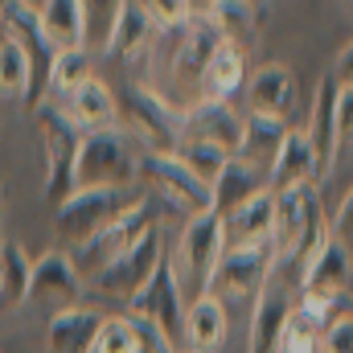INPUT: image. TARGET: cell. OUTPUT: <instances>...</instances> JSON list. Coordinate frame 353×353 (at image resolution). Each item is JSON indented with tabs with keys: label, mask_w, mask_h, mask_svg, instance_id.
I'll return each instance as SVG.
<instances>
[{
	"label": "cell",
	"mask_w": 353,
	"mask_h": 353,
	"mask_svg": "<svg viewBox=\"0 0 353 353\" xmlns=\"http://www.w3.org/2000/svg\"><path fill=\"white\" fill-rule=\"evenodd\" d=\"M329 239L333 234H329V218H325L316 185H296V189L275 193V239H271L275 243V263L304 271L325 251Z\"/></svg>",
	"instance_id": "1"
},
{
	"label": "cell",
	"mask_w": 353,
	"mask_h": 353,
	"mask_svg": "<svg viewBox=\"0 0 353 353\" xmlns=\"http://www.w3.org/2000/svg\"><path fill=\"white\" fill-rule=\"evenodd\" d=\"M140 152L132 148V136L123 128L90 132L79 144L74 161V189H136Z\"/></svg>",
	"instance_id": "2"
},
{
	"label": "cell",
	"mask_w": 353,
	"mask_h": 353,
	"mask_svg": "<svg viewBox=\"0 0 353 353\" xmlns=\"http://www.w3.org/2000/svg\"><path fill=\"white\" fill-rule=\"evenodd\" d=\"M37 136H41V176H46V197L54 205H62L74 193V161H79V144L83 132L70 123V115L58 103H41L37 111Z\"/></svg>",
	"instance_id": "3"
},
{
	"label": "cell",
	"mask_w": 353,
	"mask_h": 353,
	"mask_svg": "<svg viewBox=\"0 0 353 353\" xmlns=\"http://www.w3.org/2000/svg\"><path fill=\"white\" fill-rule=\"evenodd\" d=\"M123 115H128V136H136L144 144V152L157 157H173L185 140V111H176L161 90L132 83L119 99Z\"/></svg>",
	"instance_id": "4"
},
{
	"label": "cell",
	"mask_w": 353,
	"mask_h": 353,
	"mask_svg": "<svg viewBox=\"0 0 353 353\" xmlns=\"http://www.w3.org/2000/svg\"><path fill=\"white\" fill-rule=\"evenodd\" d=\"M123 316L152 325L173 350L185 345V292H181V279H176L173 255H165L161 267L152 271V279L128 300V312Z\"/></svg>",
	"instance_id": "5"
},
{
	"label": "cell",
	"mask_w": 353,
	"mask_h": 353,
	"mask_svg": "<svg viewBox=\"0 0 353 353\" xmlns=\"http://www.w3.org/2000/svg\"><path fill=\"white\" fill-rule=\"evenodd\" d=\"M136 189H74L62 205H54V234L62 247H87L90 239L136 201Z\"/></svg>",
	"instance_id": "6"
},
{
	"label": "cell",
	"mask_w": 353,
	"mask_h": 353,
	"mask_svg": "<svg viewBox=\"0 0 353 353\" xmlns=\"http://www.w3.org/2000/svg\"><path fill=\"white\" fill-rule=\"evenodd\" d=\"M152 226H161V201L152 197V193H140L128 210H119L94 239H90L87 247H79V275L87 271V279L94 271H103V267L111 263V259H119L128 247H136Z\"/></svg>",
	"instance_id": "7"
},
{
	"label": "cell",
	"mask_w": 353,
	"mask_h": 353,
	"mask_svg": "<svg viewBox=\"0 0 353 353\" xmlns=\"http://www.w3.org/2000/svg\"><path fill=\"white\" fill-rule=\"evenodd\" d=\"M275 243H255V247H226V255L218 259L205 296L226 300H255L267 288L271 271H275Z\"/></svg>",
	"instance_id": "8"
},
{
	"label": "cell",
	"mask_w": 353,
	"mask_h": 353,
	"mask_svg": "<svg viewBox=\"0 0 353 353\" xmlns=\"http://www.w3.org/2000/svg\"><path fill=\"white\" fill-rule=\"evenodd\" d=\"M136 181H148L152 185V197L173 205L176 214L197 218V214H210L214 197H210V185H201L197 176L189 173L181 161L173 157H157V152H140V165H136Z\"/></svg>",
	"instance_id": "9"
},
{
	"label": "cell",
	"mask_w": 353,
	"mask_h": 353,
	"mask_svg": "<svg viewBox=\"0 0 353 353\" xmlns=\"http://www.w3.org/2000/svg\"><path fill=\"white\" fill-rule=\"evenodd\" d=\"M165 255H169V251H165V230L152 226L136 247H128L119 259H111L103 271H94V275H90V288H94L99 296H107V300H123V308H128V300L152 279V271L161 267Z\"/></svg>",
	"instance_id": "10"
},
{
	"label": "cell",
	"mask_w": 353,
	"mask_h": 353,
	"mask_svg": "<svg viewBox=\"0 0 353 353\" xmlns=\"http://www.w3.org/2000/svg\"><path fill=\"white\" fill-rule=\"evenodd\" d=\"M0 25H4V37L17 41L29 58V94H25V107L37 111L50 94V66H54V50L46 46L41 37V21H37V4H25V0H8L0 4Z\"/></svg>",
	"instance_id": "11"
},
{
	"label": "cell",
	"mask_w": 353,
	"mask_h": 353,
	"mask_svg": "<svg viewBox=\"0 0 353 353\" xmlns=\"http://www.w3.org/2000/svg\"><path fill=\"white\" fill-rule=\"evenodd\" d=\"M222 255H226V226H222V218L214 210L210 214H197V218H189L181 226L173 263H185L189 283H197V296H205L210 275H214V267H218Z\"/></svg>",
	"instance_id": "12"
},
{
	"label": "cell",
	"mask_w": 353,
	"mask_h": 353,
	"mask_svg": "<svg viewBox=\"0 0 353 353\" xmlns=\"http://www.w3.org/2000/svg\"><path fill=\"white\" fill-rule=\"evenodd\" d=\"M25 300L50 308V316L83 304V275H79V267L70 259V251H50V255L33 259V275H29Z\"/></svg>",
	"instance_id": "13"
},
{
	"label": "cell",
	"mask_w": 353,
	"mask_h": 353,
	"mask_svg": "<svg viewBox=\"0 0 353 353\" xmlns=\"http://www.w3.org/2000/svg\"><path fill=\"white\" fill-rule=\"evenodd\" d=\"M161 46V29L148 12V4H136V0H119L115 12H111V33H107V54H115L119 62H144L152 58Z\"/></svg>",
	"instance_id": "14"
},
{
	"label": "cell",
	"mask_w": 353,
	"mask_h": 353,
	"mask_svg": "<svg viewBox=\"0 0 353 353\" xmlns=\"http://www.w3.org/2000/svg\"><path fill=\"white\" fill-rule=\"evenodd\" d=\"M292 312H296V292L283 279H267V288L255 296L247 353H279V341H283V329H288Z\"/></svg>",
	"instance_id": "15"
},
{
	"label": "cell",
	"mask_w": 353,
	"mask_h": 353,
	"mask_svg": "<svg viewBox=\"0 0 353 353\" xmlns=\"http://www.w3.org/2000/svg\"><path fill=\"white\" fill-rule=\"evenodd\" d=\"M243 123H247V115H239L234 103L197 99L185 111V140H201V144H214V148L239 157V148H243Z\"/></svg>",
	"instance_id": "16"
},
{
	"label": "cell",
	"mask_w": 353,
	"mask_h": 353,
	"mask_svg": "<svg viewBox=\"0 0 353 353\" xmlns=\"http://www.w3.org/2000/svg\"><path fill=\"white\" fill-rule=\"evenodd\" d=\"M350 288H353V251L341 247L337 239H329L325 251L300 271V296H312V300H325V304L337 308Z\"/></svg>",
	"instance_id": "17"
},
{
	"label": "cell",
	"mask_w": 353,
	"mask_h": 353,
	"mask_svg": "<svg viewBox=\"0 0 353 353\" xmlns=\"http://www.w3.org/2000/svg\"><path fill=\"white\" fill-rule=\"evenodd\" d=\"M304 140L312 148V161H316V181L333 173L337 165V83L325 74L316 83V94H312V111H308V123H304Z\"/></svg>",
	"instance_id": "18"
},
{
	"label": "cell",
	"mask_w": 353,
	"mask_h": 353,
	"mask_svg": "<svg viewBox=\"0 0 353 353\" xmlns=\"http://www.w3.org/2000/svg\"><path fill=\"white\" fill-rule=\"evenodd\" d=\"M243 90H247V115H263V119L288 123V115L296 107V74L288 66L267 62L259 70H251Z\"/></svg>",
	"instance_id": "19"
},
{
	"label": "cell",
	"mask_w": 353,
	"mask_h": 353,
	"mask_svg": "<svg viewBox=\"0 0 353 353\" xmlns=\"http://www.w3.org/2000/svg\"><path fill=\"white\" fill-rule=\"evenodd\" d=\"M58 107L70 115V123H74L83 136L107 132V128H115V119H119V99L111 94V87H107L103 79H94V74H90L83 87L70 90Z\"/></svg>",
	"instance_id": "20"
},
{
	"label": "cell",
	"mask_w": 353,
	"mask_h": 353,
	"mask_svg": "<svg viewBox=\"0 0 353 353\" xmlns=\"http://www.w3.org/2000/svg\"><path fill=\"white\" fill-rule=\"evenodd\" d=\"M37 21H41L46 46L54 54L83 50V41H87V4L83 0H46V4H37Z\"/></svg>",
	"instance_id": "21"
},
{
	"label": "cell",
	"mask_w": 353,
	"mask_h": 353,
	"mask_svg": "<svg viewBox=\"0 0 353 353\" xmlns=\"http://www.w3.org/2000/svg\"><path fill=\"white\" fill-rule=\"evenodd\" d=\"M226 226V247H255V243H271L275 239V193L263 189L251 201H243L234 214L222 218Z\"/></svg>",
	"instance_id": "22"
},
{
	"label": "cell",
	"mask_w": 353,
	"mask_h": 353,
	"mask_svg": "<svg viewBox=\"0 0 353 353\" xmlns=\"http://www.w3.org/2000/svg\"><path fill=\"white\" fill-rule=\"evenodd\" d=\"M99 325H103V312L90 304L54 312L46 321V345H50V353H90L94 337H99Z\"/></svg>",
	"instance_id": "23"
},
{
	"label": "cell",
	"mask_w": 353,
	"mask_h": 353,
	"mask_svg": "<svg viewBox=\"0 0 353 353\" xmlns=\"http://www.w3.org/2000/svg\"><path fill=\"white\" fill-rule=\"evenodd\" d=\"M296 185H316V161H312V148L304 140V132L288 128L271 169H267V189L271 193H283V189H296Z\"/></svg>",
	"instance_id": "24"
},
{
	"label": "cell",
	"mask_w": 353,
	"mask_h": 353,
	"mask_svg": "<svg viewBox=\"0 0 353 353\" xmlns=\"http://www.w3.org/2000/svg\"><path fill=\"white\" fill-rule=\"evenodd\" d=\"M267 189V176L259 169H251L247 161H239V157H230L226 161V169L218 173V181L210 185V197H214V214L218 218H226V214H234L243 201H251L255 193H263Z\"/></svg>",
	"instance_id": "25"
},
{
	"label": "cell",
	"mask_w": 353,
	"mask_h": 353,
	"mask_svg": "<svg viewBox=\"0 0 353 353\" xmlns=\"http://www.w3.org/2000/svg\"><path fill=\"white\" fill-rule=\"evenodd\" d=\"M185 341L193 353H218L226 345V304L218 296H197L185 308Z\"/></svg>",
	"instance_id": "26"
},
{
	"label": "cell",
	"mask_w": 353,
	"mask_h": 353,
	"mask_svg": "<svg viewBox=\"0 0 353 353\" xmlns=\"http://www.w3.org/2000/svg\"><path fill=\"white\" fill-rule=\"evenodd\" d=\"M243 87H247V58H243V50L234 41H222L218 54L210 58L205 74H201V99L230 103V94L243 90Z\"/></svg>",
	"instance_id": "27"
},
{
	"label": "cell",
	"mask_w": 353,
	"mask_h": 353,
	"mask_svg": "<svg viewBox=\"0 0 353 353\" xmlns=\"http://www.w3.org/2000/svg\"><path fill=\"white\" fill-rule=\"evenodd\" d=\"M283 136H288V123H279V119H263V115H247L239 161H247L251 169H259V173L267 176L271 161H275V152H279V144H283Z\"/></svg>",
	"instance_id": "28"
},
{
	"label": "cell",
	"mask_w": 353,
	"mask_h": 353,
	"mask_svg": "<svg viewBox=\"0 0 353 353\" xmlns=\"http://www.w3.org/2000/svg\"><path fill=\"white\" fill-rule=\"evenodd\" d=\"M205 12L218 21V29L226 33V41H234L243 50L247 37L259 33V8L255 4H234V0H222V4H205Z\"/></svg>",
	"instance_id": "29"
},
{
	"label": "cell",
	"mask_w": 353,
	"mask_h": 353,
	"mask_svg": "<svg viewBox=\"0 0 353 353\" xmlns=\"http://www.w3.org/2000/svg\"><path fill=\"white\" fill-rule=\"evenodd\" d=\"M90 79V50H62L54 54V66H50V94L46 99H66L74 87H83Z\"/></svg>",
	"instance_id": "30"
},
{
	"label": "cell",
	"mask_w": 353,
	"mask_h": 353,
	"mask_svg": "<svg viewBox=\"0 0 353 353\" xmlns=\"http://www.w3.org/2000/svg\"><path fill=\"white\" fill-rule=\"evenodd\" d=\"M33 259L21 251V243H0V279H4V304H21L29 292Z\"/></svg>",
	"instance_id": "31"
},
{
	"label": "cell",
	"mask_w": 353,
	"mask_h": 353,
	"mask_svg": "<svg viewBox=\"0 0 353 353\" xmlns=\"http://www.w3.org/2000/svg\"><path fill=\"white\" fill-rule=\"evenodd\" d=\"M176 161H181L189 173L197 176L201 185H214V181H218V173L226 169L230 152H222V148H214V144H201V140H181Z\"/></svg>",
	"instance_id": "32"
},
{
	"label": "cell",
	"mask_w": 353,
	"mask_h": 353,
	"mask_svg": "<svg viewBox=\"0 0 353 353\" xmlns=\"http://www.w3.org/2000/svg\"><path fill=\"white\" fill-rule=\"evenodd\" d=\"M29 83H33V74H29V58H25V50L17 46V41H0V94H29Z\"/></svg>",
	"instance_id": "33"
},
{
	"label": "cell",
	"mask_w": 353,
	"mask_h": 353,
	"mask_svg": "<svg viewBox=\"0 0 353 353\" xmlns=\"http://www.w3.org/2000/svg\"><path fill=\"white\" fill-rule=\"evenodd\" d=\"M90 353H140V341H136L132 321H128V316H103Z\"/></svg>",
	"instance_id": "34"
},
{
	"label": "cell",
	"mask_w": 353,
	"mask_h": 353,
	"mask_svg": "<svg viewBox=\"0 0 353 353\" xmlns=\"http://www.w3.org/2000/svg\"><path fill=\"white\" fill-rule=\"evenodd\" d=\"M279 353H321V329L308 325L300 312H292V321L283 329V341H279Z\"/></svg>",
	"instance_id": "35"
},
{
	"label": "cell",
	"mask_w": 353,
	"mask_h": 353,
	"mask_svg": "<svg viewBox=\"0 0 353 353\" xmlns=\"http://www.w3.org/2000/svg\"><path fill=\"white\" fill-rule=\"evenodd\" d=\"M321 353H353V308H337V316L321 333Z\"/></svg>",
	"instance_id": "36"
},
{
	"label": "cell",
	"mask_w": 353,
	"mask_h": 353,
	"mask_svg": "<svg viewBox=\"0 0 353 353\" xmlns=\"http://www.w3.org/2000/svg\"><path fill=\"white\" fill-rule=\"evenodd\" d=\"M329 234H333L341 247H350V251H353V189H345V193H341L337 214L329 218Z\"/></svg>",
	"instance_id": "37"
},
{
	"label": "cell",
	"mask_w": 353,
	"mask_h": 353,
	"mask_svg": "<svg viewBox=\"0 0 353 353\" xmlns=\"http://www.w3.org/2000/svg\"><path fill=\"white\" fill-rule=\"evenodd\" d=\"M337 144L341 148L353 144V87L350 90L337 87Z\"/></svg>",
	"instance_id": "38"
},
{
	"label": "cell",
	"mask_w": 353,
	"mask_h": 353,
	"mask_svg": "<svg viewBox=\"0 0 353 353\" xmlns=\"http://www.w3.org/2000/svg\"><path fill=\"white\" fill-rule=\"evenodd\" d=\"M329 79H333L341 90L353 87V37L341 46V54H337V62H333V74H329Z\"/></svg>",
	"instance_id": "39"
},
{
	"label": "cell",
	"mask_w": 353,
	"mask_h": 353,
	"mask_svg": "<svg viewBox=\"0 0 353 353\" xmlns=\"http://www.w3.org/2000/svg\"><path fill=\"white\" fill-rule=\"evenodd\" d=\"M0 304H4V279H0Z\"/></svg>",
	"instance_id": "40"
},
{
	"label": "cell",
	"mask_w": 353,
	"mask_h": 353,
	"mask_svg": "<svg viewBox=\"0 0 353 353\" xmlns=\"http://www.w3.org/2000/svg\"><path fill=\"white\" fill-rule=\"evenodd\" d=\"M0 205H4V185H0Z\"/></svg>",
	"instance_id": "41"
},
{
	"label": "cell",
	"mask_w": 353,
	"mask_h": 353,
	"mask_svg": "<svg viewBox=\"0 0 353 353\" xmlns=\"http://www.w3.org/2000/svg\"><path fill=\"white\" fill-rule=\"evenodd\" d=\"M181 353H193V350H181Z\"/></svg>",
	"instance_id": "42"
}]
</instances>
